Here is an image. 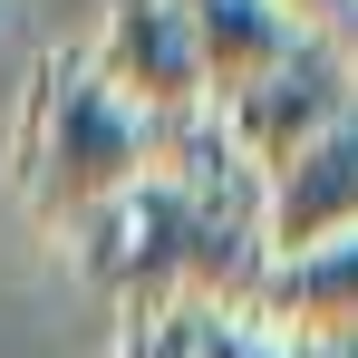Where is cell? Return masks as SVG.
Here are the masks:
<instances>
[{
    "instance_id": "277c9868",
    "label": "cell",
    "mask_w": 358,
    "mask_h": 358,
    "mask_svg": "<svg viewBox=\"0 0 358 358\" xmlns=\"http://www.w3.org/2000/svg\"><path fill=\"white\" fill-rule=\"evenodd\" d=\"M97 87L136 107L145 126H184L203 117V68H194V39H184V10L175 0H107V29H97Z\"/></svg>"
},
{
    "instance_id": "3957f363",
    "label": "cell",
    "mask_w": 358,
    "mask_h": 358,
    "mask_svg": "<svg viewBox=\"0 0 358 358\" xmlns=\"http://www.w3.org/2000/svg\"><path fill=\"white\" fill-rule=\"evenodd\" d=\"M349 107H358V59L329 39V29H310L262 87H242L233 107H213V136L233 145L252 175H281L300 145H310L320 126H339Z\"/></svg>"
},
{
    "instance_id": "8992f818",
    "label": "cell",
    "mask_w": 358,
    "mask_h": 358,
    "mask_svg": "<svg viewBox=\"0 0 358 358\" xmlns=\"http://www.w3.org/2000/svg\"><path fill=\"white\" fill-rule=\"evenodd\" d=\"M271 339L291 349H329V339H358V233L339 242H310L291 262H262V281L242 300Z\"/></svg>"
},
{
    "instance_id": "9c48e42d",
    "label": "cell",
    "mask_w": 358,
    "mask_h": 358,
    "mask_svg": "<svg viewBox=\"0 0 358 358\" xmlns=\"http://www.w3.org/2000/svg\"><path fill=\"white\" fill-rule=\"evenodd\" d=\"M117 358H184V320H126Z\"/></svg>"
},
{
    "instance_id": "5b68a950",
    "label": "cell",
    "mask_w": 358,
    "mask_h": 358,
    "mask_svg": "<svg viewBox=\"0 0 358 358\" xmlns=\"http://www.w3.org/2000/svg\"><path fill=\"white\" fill-rule=\"evenodd\" d=\"M358 233V107L339 126H320L281 175H262V252L291 262L310 242Z\"/></svg>"
},
{
    "instance_id": "52a82bcc",
    "label": "cell",
    "mask_w": 358,
    "mask_h": 358,
    "mask_svg": "<svg viewBox=\"0 0 358 358\" xmlns=\"http://www.w3.org/2000/svg\"><path fill=\"white\" fill-rule=\"evenodd\" d=\"M175 10H184V39H194V68H203V117L233 107L242 87H262L310 39V20L291 0H175Z\"/></svg>"
},
{
    "instance_id": "6da1fadb",
    "label": "cell",
    "mask_w": 358,
    "mask_h": 358,
    "mask_svg": "<svg viewBox=\"0 0 358 358\" xmlns=\"http://www.w3.org/2000/svg\"><path fill=\"white\" fill-rule=\"evenodd\" d=\"M78 271L126 320L175 310H242L262 281V175L213 136V117H184L155 136V175H136L117 203L78 223Z\"/></svg>"
},
{
    "instance_id": "7a4b0ae2",
    "label": "cell",
    "mask_w": 358,
    "mask_h": 358,
    "mask_svg": "<svg viewBox=\"0 0 358 358\" xmlns=\"http://www.w3.org/2000/svg\"><path fill=\"white\" fill-rule=\"evenodd\" d=\"M155 136L136 107H117L97 87L87 49H49L29 68V97H20V145H10V175L39 233H78L97 203H117L136 175H155Z\"/></svg>"
},
{
    "instance_id": "ba28073f",
    "label": "cell",
    "mask_w": 358,
    "mask_h": 358,
    "mask_svg": "<svg viewBox=\"0 0 358 358\" xmlns=\"http://www.w3.org/2000/svg\"><path fill=\"white\" fill-rule=\"evenodd\" d=\"M184 358H291V339H271L252 310H175Z\"/></svg>"
},
{
    "instance_id": "30bf717a",
    "label": "cell",
    "mask_w": 358,
    "mask_h": 358,
    "mask_svg": "<svg viewBox=\"0 0 358 358\" xmlns=\"http://www.w3.org/2000/svg\"><path fill=\"white\" fill-rule=\"evenodd\" d=\"M291 358H358V339H329V349H291Z\"/></svg>"
}]
</instances>
